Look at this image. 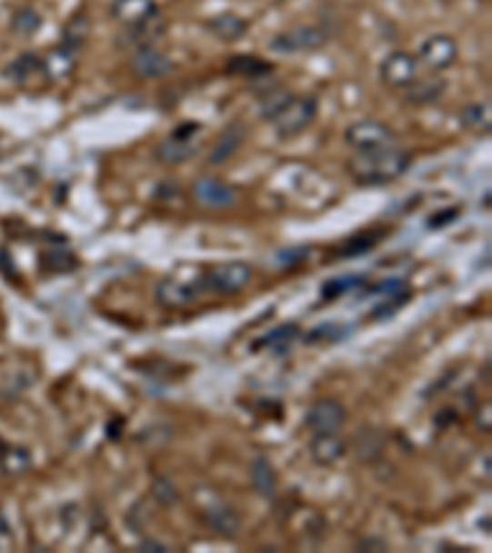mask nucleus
I'll use <instances>...</instances> for the list:
<instances>
[{
	"label": "nucleus",
	"mask_w": 492,
	"mask_h": 553,
	"mask_svg": "<svg viewBox=\"0 0 492 553\" xmlns=\"http://www.w3.org/2000/svg\"><path fill=\"white\" fill-rule=\"evenodd\" d=\"M411 166V153L397 148L357 150V156L347 160V173L362 187H379L399 180Z\"/></svg>",
	"instance_id": "obj_1"
},
{
	"label": "nucleus",
	"mask_w": 492,
	"mask_h": 553,
	"mask_svg": "<svg viewBox=\"0 0 492 553\" xmlns=\"http://www.w3.org/2000/svg\"><path fill=\"white\" fill-rule=\"evenodd\" d=\"M251 266L242 264V261H226V264L212 266L205 271L200 281H197V288L200 293H219V296H232V293H239L251 283Z\"/></svg>",
	"instance_id": "obj_2"
},
{
	"label": "nucleus",
	"mask_w": 492,
	"mask_h": 553,
	"mask_svg": "<svg viewBox=\"0 0 492 553\" xmlns=\"http://www.w3.org/2000/svg\"><path fill=\"white\" fill-rule=\"evenodd\" d=\"M317 116V99L316 96H293L288 106L271 121L276 133L281 138H293L308 128Z\"/></svg>",
	"instance_id": "obj_3"
},
{
	"label": "nucleus",
	"mask_w": 492,
	"mask_h": 553,
	"mask_svg": "<svg viewBox=\"0 0 492 553\" xmlns=\"http://www.w3.org/2000/svg\"><path fill=\"white\" fill-rule=\"evenodd\" d=\"M200 131L197 124L177 126L176 131L167 136L166 141L156 148V157L163 166H183L185 160H190L197 153V143H195V133Z\"/></svg>",
	"instance_id": "obj_4"
},
{
	"label": "nucleus",
	"mask_w": 492,
	"mask_h": 553,
	"mask_svg": "<svg viewBox=\"0 0 492 553\" xmlns=\"http://www.w3.org/2000/svg\"><path fill=\"white\" fill-rule=\"evenodd\" d=\"M345 143L355 150H379L397 146V133L379 121H357L345 131Z\"/></svg>",
	"instance_id": "obj_5"
},
{
	"label": "nucleus",
	"mask_w": 492,
	"mask_h": 553,
	"mask_svg": "<svg viewBox=\"0 0 492 553\" xmlns=\"http://www.w3.org/2000/svg\"><path fill=\"white\" fill-rule=\"evenodd\" d=\"M326 42H327V33L323 27L301 25V27H293L288 33L276 35L268 47L274 52H278V55H298V52L320 50Z\"/></svg>",
	"instance_id": "obj_6"
},
{
	"label": "nucleus",
	"mask_w": 492,
	"mask_h": 553,
	"mask_svg": "<svg viewBox=\"0 0 492 553\" xmlns=\"http://www.w3.org/2000/svg\"><path fill=\"white\" fill-rule=\"evenodd\" d=\"M417 72H418V62L411 57L409 52H392L387 55L384 62L379 65V76L387 86L392 89H407L411 82H417Z\"/></svg>",
	"instance_id": "obj_7"
},
{
	"label": "nucleus",
	"mask_w": 492,
	"mask_h": 553,
	"mask_svg": "<svg viewBox=\"0 0 492 553\" xmlns=\"http://www.w3.org/2000/svg\"><path fill=\"white\" fill-rule=\"evenodd\" d=\"M418 59H421L428 69L443 72V69L456 65V59H458V45H456L453 37H448V35H431V37H426L424 45L418 47Z\"/></svg>",
	"instance_id": "obj_8"
},
{
	"label": "nucleus",
	"mask_w": 492,
	"mask_h": 553,
	"mask_svg": "<svg viewBox=\"0 0 492 553\" xmlns=\"http://www.w3.org/2000/svg\"><path fill=\"white\" fill-rule=\"evenodd\" d=\"M345 406L335 398H320L306 413V426L313 433H335L345 423Z\"/></svg>",
	"instance_id": "obj_9"
},
{
	"label": "nucleus",
	"mask_w": 492,
	"mask_h": 553,
	"mask_svg": "<svg viewBox=\"0 0 492 553\" xmlns=\"http://www.w3.org/2000/svg\"><path fill=\"white\" fill-rule=\"evenodd\" d=\"M192 195L207 209H226V206L236 205V197H239L232 185H225L215 177H200L192 187Z\"/></svg>",
	"instance_id": "obj_10"
},
{
	"label": "nucleus",
	"mask_w": 492,
	"mask_h": 553,
	"mask_svg": "<svg viewBox=\"0 0 492 553\" xmlns=\"http://www.w3.org/2000/svg\"><path fill=\"white\" fill-rule=\"evenodd\" d=\"M131 69L141 79H160V76L173 75L176 65H173V59L167 57V55H163L153 45H148V47H141V50L136 52L134 59H131Z\"/></svg>",
	"instance_id": "obj_11"
},
{
	"label": "nucleus",
	"mask_w": 492,
	"mask_h": 553,
	"mask_svg": "<svg viewBox=\"0 0 492 553\" xmlns=\"http://www.w3.org/2000/svg\"><path fill=\"white\" fill-rule=\"evenodd\" d=\"M200 296L202 293L200 288H197V283H183L177 281V278H163V281L156 286V300H158L163 307H170V310L192 306Z\"/></svg>",
	"instance_id": "obj_12"
},
{
	"label": "nucleus",
	"mask_w": 492,
	"mask_h": 553,
	"mask_svg": "<svg viewBox=\"0 0 492 553\" xmlns=\"http://www.w3.org/2000/svg\"><path fill=\"white\" fill-rule=\"evenodd\" d=\"M158 13L160 10L156 0H114V5H111V15L124 27L141 25Z\"/></svg>",
	"instance_id": "obj_13"
},
{
	"label": "nucleus",
	"mask_w": 492,
	"mask_h": 553,
	"mask_svg": "<svg viewBox=\"0 0 492 553\" xmlns=\"http://www.w3.org/2000/svg\"><path fill=\"white\" fill-rule=\"evenodd\" d=\"M347 446L345 440L335 433H316V437L310 440V457L316 460L317 465H335L345 455Z\"/></svg>",
	"instance_id": "obj_14"
},
{
	"label": "nucleus",
	"mask_w": 492,
	"mask_h": 553,
	"mask_svg": "<svg viewBox=\"0 0 492 553\" xmlns=\"http://www.w3.org/2000/svg\"><path fill=\"white\" fill-rule=\"evenodd\" d=\"M202 517H205L209 528H215L219 537L225 538H234L239 534V528H242L239 517H236L226 504H207L205 512H202Z\"/></svg>",
	"instance_id": "obj_15"
},
{
	"label": "nucleus",
	"mask_w": 492,
	"mask_h": 553,
	"mask_svg": "<svg viewBox=\"0 0 492 553\" xmlns=\"http://www.w3.org/2000/svg\"><path fill=\"white\" fill-rule=\"evenodd\" d=\"M301 337V327L296 325V322H288V325H278L276 330H271L268 335H264V337L254 345V349H271L274 355H288L293 347V342Z\"/></svg>",
	"instance_id": "obj_16"
},
{
	"label": "nucleus",
	"mask_w": 492,
	"mask_h": 553,
	"mask_svg": "<svg viewBox=\"0 0 492 553\" xmlns=\"http://www.w3.org/2000/svg\"><path fill=\"white\" fill-rule=\"evenodd\" d=\"M251 485L268 502L276 499V495H278V478H276L274 465L268 463V457H264V455H259L251 463Z\"/></svg>",
	"instance_id": "obj_17"
},
{
	"label": "nucleus",
	"mask_w": 492,
	"mask_h": 553,
	"mask_svg": "<svg viewBox=\"0 0 492 553\" xmlns=\"http://www.w3.org/2000/svg\"><path fill=\"white\" fill-rule=\"evenodd\" d=\"M226 72L242 76V79L259 82V79H266V76L274 72V66L264 62V59L254 57V55H236V57L226 62Z\"/></svg>",
	"instance_id": "obj_18"
},
{
	"label": "nucleus",
	"mask_w": 492,
	"mask_h": 553,
	"mask_svg": "<svg viewBox=\"0 0 492 553\" xmlns=\"http://www.w3.org/2000/svg\"><path fill=\"white\" fill-rule=\"evenodd\" d=\"M163 33H166V23H163V17H160L158 13V15L151 17V20L141 23V25L128 27V30L121 35V40H124V45H131V47H138V50H141V47L153 45Z\"/></svg>",
	"instance_id": "obj_19"
},
{
	"label": "nucleus",
	"mask_w": 492,
	"mask_h": 553,
	"mask_svg": "<svg viewBox=\"0 0 492 553\" xmlns=\"http://www.w3.org/2000/svg\"><path fill=\"white\" fill-rule=\"evenodd\" d=\"M244 138H246V128H244L242 124L226 126V131L222 133V138H219L215 150H212V156H209V163H212V166H222V163H226L236 150L242 148Z\"/></svg>",
	"instance_id": "obj_20"
},
{
	"label": "nucleus",
	"mask_w": 492,
	"mask_h": 553,
	"mask_svg": "<svg viewBox=\"0 0 492 553\" xmlns=\"http://www.w3.org/2000/svg\"><path fill=\"white\" fill-rule=\"evenodd\" d=\"M367 288V278L365 276H357V273H345V276H335L330 281L323 283L320 288V297L323 300H337L342 296H350V293H357V290Z\"/></svg>",
	"instance_id": "obj_21"
},
{
	"label": "nucleus",
	"mask_w": 492,
	"mask_h": 553,
	"mask_svg": "<svg viewBox=\"0 0 492 553\" xmlns=\"http://www.w3.org/2000/svg\"><path fill=\"white\" fill-rule=\"evenodd\" d=\"M207 30L222 42H234L246 35L249 23L244 17L234 15V13H225V15H215L207 23Z\"/></svg>",
	"instance_id": "obj_22"
},
{
	"label": "nucleus",
	"mask_w": 492,
	"mask_h": 553,
	"mask_svg": "<svg viewBox=\"0 0 492 553\" xmlns=\"http://www.w3.org/2000/svg\"><path fill=\"white\" fill-rule=\"evenodd\" d=\"M76 69V52L59 45L57 50L50 52L47 59H42V72L52 79H69Z\"/></svg>",
	"instance_id": "obj_23"
},
{
	"label": "nucleus",
	"mask_w": 492,
	"mask_h": 553,
	"mask_svg": "<svg viewBox=\"0 0 492 553\" xmlns=\"http://www.w3.org/2000/svg\"><path fill=\"white\" fill-rule=\"evenodd\" d=\"M446 91V82L441 79H424V82H411L404 89V101L414 104V106H426V104H434L441 99V94Z\"/></svg>",
	"instance_id": "obj_24"
},
{
	"label": "nucleus",
	"mask_w": 492,
	"mask_h": 553,
	"mask_svg": "<svg viewBox=\"0 0 492 553\" xmlns=\"http://www.w3.org/2000/svg\"><path fill=\"white\" fill-rule=\"evenodd\" d=\"M42 72V59L37 55H20L10 66H5L3 75L8 76V82L25 84L27 79H33L35 75Z\"/></svg>",
	"instance_id": "obj_25"
},
{
	"label": "nucleus",
	"mask_w": 492,
	"mask_h": 553,
	"mask_svg": "<svg viewBox=\"0 0 492 553\" xmlns=\"http://www.w3.org/2000/svg\"><path fill=\"white\" fill-rule=\"evenodd\" d=\"M355 450H357V457L359 460H365V463H372V460H377L379 455H382L384 450V436L379 433V430H372V428H362L357 433V440H355Z\"/></svg>",
	"instance_id": "obj_26"
},
{
	"label": "nucleus",
	"mask_w": 492,
	"mask_h": 553,
	"mask_svg": "<svg viewBox=\"0 0 492 553\" xmlns=\"http://www.w3.org/2000/svg\"><path fill=\"white\" fill-rule=\"evenodd\" d=\"M460 124L466 126L467 131L476 133H490V104H473L460 114Z\"/></svg>",
	"instance_id": "obj_27"
},
{
	"label": "nucleus",
	"mask_w": 492,
	"mask_h": 553,
	"mask_svg": "<svg viewBox=\"0 0 492 553\" xmlns=\"http://www.w3.org/2000/svg\"><path fill=\"white\" fill-rule=\"evenodd\" d=\"M293 99V94H288L286 89H271L264 94V99H261L259 104V114L264 121H274L281 111H284L286 106H288V101Z\"/></svg>",
	"instance_id": "obj_28"
},
{
	"label": "nucleus",
	"mask_w": 492,
	"mask_h": 553,
	"mask_svg": "<svg viewBox=\"0 0 492 553\" xmlns=\"http://www.w3.org/2000/svg\"><path fill=\"white\" fill-rule=\"evenodd\" d=\"M76 266L79 261L72 251H47L40 258V268L47 273H69L75 271Z\"/></svg>",
	"instance_id": "obj_29"
},
{
	"label": "nucleus",
	"mask_w": 492,
	"mask_h": 553,
	"mask_svg": "<svg viewBox=\"0 0 492 553\" xmlns=\"http://www.w3.org/2000/svg\"><path fill=\"white\" fill-rule=\"evenodd\" d=\"M33 465L30 450L25 447H5V453L0 455V468L8 472V475H20Z\"/></svg>",
	"instance_id": "obj_30"
},
{
	"label": "nucleus",
	"mask_w": 492,
	"mask_h": 553,
	"mask_svg": "<svg viewBox=\"0 0 492 553\" xmlns=\"http://www.w3.org/2000/svg\"><path fill=\"white\" fill-rule=\"evenodd\" d=\"M89 37V23L84 17H75L69 20V25L65 27V37H62V47H67L72 52L82 50V45Z\"/></svg>",
	"instance_id": "obj_31"
},
{
	"label": "nucleus",
	"mask_w": 492,
	"mask_h": 553,
	"mask_svg": "<svg viewBox=\"0 0 492 553\" xmlns=\"http://www.w3.org/2000/svg\"><path fill=\"white\" fill-rule=\"evenodd\" d=\"M350 327L345 325H335V322H327V325H320L316 330H310L306 335V342L308 345H316V342H340V339L350 337Z\"/></svg>",
	"instance_id": "obj_32"
},
{
	"label": "nucleus",
	"mask_w": 492,
	"mask_h": 553,
	"mask_svg": "<svg viewBox=\"0 0 492 553\" xmlns=\"http://www.w3.org/2000/svg\"><path fill=\"white\" fill-rule=\"evenodd\" d=\"M40 27H42V17L37 15L33 8L17 10L15 17H13V33L20 35V37H33Z\"/></svg>",
	"instance_id": "obj_33"
},
{
	"label": "nucleus",
	"mask_w": 492,
	"mask_h": 553,
	"mask_svg": "<svg viewBox=\"0 0 492 553\" xmlns=\"http://www.w3.org/2000/svg\"><path fill=\"white\" fill-rule=\"evenodd\" d=\"M153 497L158 499L160 507H173L180 499V492L176 489V485L167 478H158L153 482Z\"/></svg>",
	"instance_id": "obj_34"
},
{
	"label": "nucleus",
	"mask_w": 492,
	"mask_h": 553,
	"mask_svg": "<svg viewBox=\"0 0 492 553\" xmlns=\"http://www.w3.org/2000/svg\"><path fill=\"white\" fill-rule=\"evenodd\" d=\"M375 244L377 239H372L369 234H359V236L347 241V246H342V256L345 258L362 256V254H367L369 248H375Z\"/></svg>",
	"instance_id": "obj_35"
},
{
	"label": "nucleus",
	"mask_w": 492,
	"mask_h": 553,
	"mask_svg": "<svg viewBox=\"0 0 492 553\" xmlns=\"http://www.w3.org/2000/svg\"><path fill=\"white\" fill-rule=\"evenodd\" d=\"M458 215H460L458 206L443 209V212H436V215L428 216V219H426V226H428V229H441V226H448V224L456 222V219H458Z\"/></svg>",
	"instance_id": "obj_36"
},
{
	"label": "nucleus",
	"mask_w": 492,
	"mask_h": 553,
	"mask_svg": "<svg viewBox=\"0 0 492 553\" xmlns=\"http://www.w3.org/2000/svg\"><path fill=\"white\" fill-rule=\"evenodd\" d=\"M308 251H310L308 246L288 248V251H281L276 261H278V266H286V268H288V266L301 264V261H306V258H308Z\"/></svg>",
	"instance_id": "obj_37"
},
{
	"label": "nucleus",
	"mask_w": 492,
	"mask_h": 553,
	"mask_svg": "<svg viewBox=\"0 0 492 553\" xmlns=\"http://www.w3.org/2000/svg\"><path fill=\"white\" fill-rule=\"evenodd\" d=\"M138 548H141V551H153V553H167V551H170V548H167L163 541H156V538H146V541H143Z\"/></svg>",
	"instance_id": "obj_38"
},
{
	"label": "nucleus",
	"mask_w": 492,
	"mask_h": 553,
	"mask_svg": "<svg viewBox=\"0 0 492 553\" xmlns=\"http://www.w3.org/2000/svg\"><path fill=\"white\" fill-rule=\"evenodd\" d=\"M359 548H365V551H384L387 544H384L382 538H365V541H359Z\"/></svg>",
	"instance_id": "obj_39"
},
{
	"label": "nucleus",
	"mask_w": 492,
	"mask_h": 553,
	"mask_svg": "<svg viewBox=\"0 0 492 553\" xmlns=\"http://www.w3.org/2000/svg\"><path fill=\"white\" fill-rule=\"evenodd\" d=\"M5 447H8V446H5V443H3V440H0V455L5 453Z\"/></svg>",
	"instance_id": "obj_40"
}]
</instances>
